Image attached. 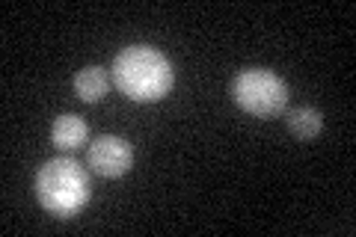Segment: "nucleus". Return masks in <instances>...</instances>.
<instances>
[{
  "label": "nucleus",
  "instance_id": "20e7f679",
  "mask_svg": "<svg viewBox=\"0 0 356 237\" xmlns=\"http://www.w3.org/2000/svg\"><path fill=\"white\" fill-rule=\"evenodd\" d=\"M86 163L92 172L104 175V178H119L125 175L131 163H134V149L122 140V137H110V133H104V137H98L95 142H89L86 149Z\"/></svg>",
  "mask_w": 356,
  "mask_h": 237
},
{
  "label": "nucleus",
  "instance_id": "7ed1b4c3",
  "mask_svg": "<svg viewBox=\"0 0 356 237\" xmlns=\"http://www.w3.org/2000/svg\"><path fill=\"white\" fill-rule=\"evenodd\" d=\"M232 98L250 116L273 119L288 104V86L280 74L267 69H243L232 81Z\"/></svg>",
  "mask_w": 356,
  "mask_h": 237
},
{
  "label": "nucleus",
  "instance_id": "423d86ee",
  "mask_svg": "<svg viewBox=\"0 0 356 237\" xmlns=\"http://www.w3.org/2000/svg\"><path fill=\"white\" fill-rule=\"evenodd\" d=\"M74 92L86 104H95L107 95V72L98 69V65H89V69H81L74 74Z\"/></svg>",
  "mask_w": 356,
  "mask_h": 237
},
{
  "label": "nucleus",
  "instance_id": "f257e3e1",
  "mask_svg": "<svg viewBox=\"0 0 356 237\" xmlns=\"http://www.w3.org/2000/svg\"><path fill=\"white\" fill-rule=\"evenodd\" d=\"M113 83L131 101L149 104V101H161L170 92L175 83V72L158 48L131 44V48L119 51L113 60Z\"/></svg>",
  "mask_w": 356,
  "mask_h": 237
},
{
  "label": "nucleus",
  "instance_id": "f03ea898",
  "mask_svg": "<svg viewBox=\"0 0 356 237\" xmlns=\"http://www.w3.org/2000/svg\"><path fill=\"white\" fill-rule=\"evenodd\" d=\"M89 196H92L89 172L72 157H57V161H48L39 169L36 199L54 217H74L77 211L86 208Z\"/></svg>",
  "mask_w": 356,
  "mask_h": 237
},
{
  "label": "nucleus",
  "instance_id": "0eeeda50",
  "mask_svg": "<svg viewBox=\"0 0 356 237\" xmlns=\"http://www.w3.org/2000/svg\"><path fill=\"white\" fill-rule=\"evenodd\" d=\"M288 131L294 133V137L300 140H312V137H318L321 131H324V116L315 110V107H294V110H288Z\"/></svg>",
  "mask_w": 356,
  "mask_h": 237
},
{
  "label": "nucleus",
  "instance_id": "39448f33",
  "mask_svg": "<svg viewBox=\"0 0 356 237\" xmlns=\"http://www.w3.org/2000/svg\"><path fill=\"white\" fill-rule=\"evenodd\" d=\"M86 137H89V128H86V122L77 119V116H60L51 128V140L63 152L81 149V145L86 142Z\"/></svg>",
  "mask_w": 356,
  "mask_h": 237
}]
</instances>
